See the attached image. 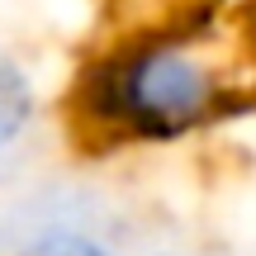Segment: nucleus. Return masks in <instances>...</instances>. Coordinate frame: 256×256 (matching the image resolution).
<instances>
[{"mask_svg": "<svg viewBox=\"0 0 256 256\" xmlns=\"http://www.w3.org/2000/svg\"><path fill=\"white\" fill-rule=\"evenodd\" d=\"M43 110L48 100L34 62L0 38V162H10L19 147H28V138L43 124Z\"/></svg>", "mask_w": 256, "mask_h": 256, "instance_id": "f03ea898", "label": "nucleus"}, {"mask_svg": "<svg viewBox=\"0 0 256 256\" xmlns=\"http://www.w3.org/2000/svg\"><path fill=\"white\" fill-rule=\"evenodd\" d=\"M24 256H119L100 232H86V228H72V223H52V228L34 232V247Z\"/></svg>", "mask_w": 256, "mask_h": 256, "instance_id": "7ed1b4c3", "label": "nucleus"}, {"mask_svg": "<svg viewBox=\"0 0 256 256\" xmlns=\"http://www.w3.org/2000/svg\"><path fill=\"white\" fill-rule=\"evenodd\" d=\"M247 114H256V57L194 10L100 38L62 90L66 133L90 156L171 152Z\"/></svg>", "mask_w": 256, "mask_h": 256, "instance_id": "f257e3e1", "label": "nucleus"}]
</instances>
